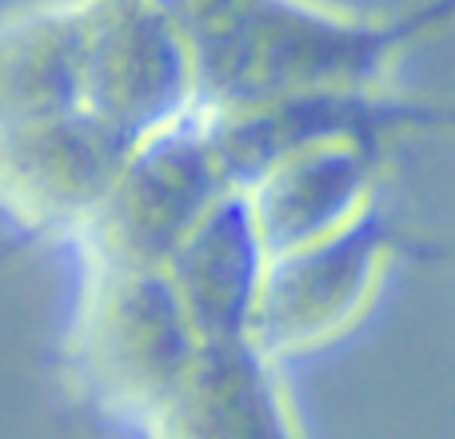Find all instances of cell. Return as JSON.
Masks as SVG:
<instances>
[{
    "label": "cell",
    "mask_w": 455,
    "mask_h": 439,
    "mask_svg": "<svg viewBox=\"0 0 455 439\" xmlns=\"http://www.w3.org/2000/svg\"><path fill=\"white\" fill-rule=\"evenodd\" d=\"M272 251L243 188H228L164 267L204 344L256 339Z\"/></svg>",
    "instance_id": "9"
},
{
    "label": "cell",
    "mask_w": 455,
    "mask_h": 439,
    "mask_svg": "<svg viewBox=\"0 0 455 439\" xmlns=\"http://www.w3.org/2000/svg\"><path fill=\"white\" fill-rule=\"evenodd\" d=\"M132 144L84 108L0 128V216L36 240H76Z\"/></svg>",
    "instance_id": "6"
},
{
    "label": "cell",
    "mask_w": 455,
    "mask_h": 439,
    "mask_svg": "<svg viewBox=\"0 0 455 439\" xmlns=\"http://www.w3.org/2000/svg\"><path fill=\"white\" fill-rule=\"evenodd\" d=\"M455 24V0L363 12L336 0H235L196 44L200 112L296 92H392L403 56Z\"/></svg>",
    "instance_id": "1"
},
{
    "label": "cell",
    "mask_w": 455,
    "mask_h": 439,
    "mask_svg": "<svg viewBox=\"0 0 455 439\" xmlns=\"http://www.w3.org/2000/svg\"><path fill=\"white\" fill-rule=\"evenodd\" d=\"M232 188H248L275 160L328 140H371L392 148L403 136L455 132L451 104L392 92H296L228 112H204Z\"/></svg>",
    "instance_id": "7"
},
{
    "label": "cell",
    "mask_w": 455,
    "mask_h": 439,
    "mask_svg": "<svg viewBox=\"0 0 455 439\" xmlns=\"http://www.w3.org/2000/svg\"><path fill=\"white\" fill-rule=\"evenodd\" d=\"M144 439H304L283 363L256 339L204 344L192 376Z\"/></svg>",
    "instance_id": "10"
},
{
    "label": "cell",
    "mask_w": 455,
    "mask_h": 439,
    "mask_svg": "<svg viewBox=\"0 0 455 439\" xmlns=\"http://www.w3.org/2000/svg\"><path fill=\"white\" fill-rule=\"evenodd\" d=\"M156 8H164L168 16H172L176 24H180L184 32H188L192 40L200 36L204 28H212L216 20L228 12V8L235 4V0H152Z\"/></svg>",
    "instance_id": "12"
},
{
    "label": "cell",
    "mask_w": 455,
    "mask_h": 439,
    "mask_svg": "<svg viewBox=\"0 0 455 439\" xmlns=\"http://www.w3.org/2000/svg\"><path fill=\"white\" fill-rule=\"evenodd\" d=\"M232 188L204 112L156 136H144L124 156L108 196L72 240L84 267H160L184 248L196 224Z\"/></svg>",
    "instance_id": "4"
},
{
    "label": "cell",
    "mask_w": 455,
    "mask_h": 439,
    "mask_svg": "<svg viewBox=\"0 0 455 439\" xmlns=\"http://www.w3.org/2000/svg\"><path fill=\"white\" fill-rule=\"evenodd\" d=\"M80 0H24L0 12V128L80 108Z\"/></svg>",
    "instance_id": "11"
},
{
    "label": "cell",
    "mask_w": 455,
    "mask_h": 439,
    "mask_svg": "<svg viewBox=\"0 0 455 439\" xmlns=\"http://www.w3.org/2000/svg\"><path fill=\"white\" fill-rule=\"evenodd\" d=\"M400 259H455V243L416 235L384 200L328 240L272 256L256 344L280 363L331 347L371 312Z\"/></svg>",
    "instance_id": "3"
},
{
    "label": "cell",
    "mask_w": 455,
    "mask_h": 439,
    "mask_svg": "<svg viewBox=\"0 0 455 439\" xmlns=\"http://www.w3.org/2000/svg\"><path fill=\"white\" fill-rule=\"evenodd\" d=\"M387 144L328 140L275 160L248 184V204L272 256L328 240L384 200Z\"/></svg>",
    "instance_id": "8"
},
{
    "label": "cell",
    "mask_w": 455,
    "mask_h": 439,
    "mask_svg": "<svg viewBox=\"0 0 455 439\" xmlns=\"http://www.w3.org/2000/svg\"><path fill=\"white\" fill-rule=\"evenodd\" d=\"M200 352L204 339L168 272L84 267L64 336V376L80 400L144 432L184 387Z\"/></svg>",
    "instance_id": "2"
},
{
    "label": "cell",
    "mask_w": 455,
    "mask_h": 439,
    "mask_svg": "<svg viewBox=\"0 0 455 439\" xmlns=\"http://www.w3.org/2000/svg\"><path fill=\"white\" fill-rule=\"evenodd\" d=\"M80 108L128 144L184 124L200 112V64L192 36L152 0H80Z\"/></svg>",
    "instance_id": "5"
}]
</instances>
